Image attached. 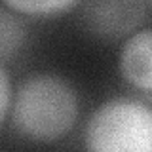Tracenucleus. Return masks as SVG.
<instances>
[{"instance_id":"nucleus-4","label":"nucleus","mask_w":152,"mask_h":152,"mask_svg":"<svg viewBox=\"0 0 152 152\" xmlns=\"http://www.w3.org/2000/svg\"><path fill=\"white\" fill-rule=\"evenodd\" d=\"M127 6V2H108V4H93L89 6L91 10V21L93 27L99 32H107V34H120V32H127L131 27H135V23H139L142 19V4H133L126 13L124 8Z\"/></svg>"},{"instance_id":"nucleus-2","label":"nucleus","mask_w":152,"mask_h":152,"mask_svg":"<svg viewBox=\"0 0 152 152\" xmlns=\"http://www.w3.org/2000/svg\"><path fill=\"white\" fill-rule=\"evenodd\" d=\"M86 152H152V108L129 97L103 103L88 120Z\"/></svg>"},{"instance_id":"nucleus-3","label":"nucleus","mask_w":152,"mask_h":152,"mask_svg":"<svg viewBox=\"0 0 152 152\" xmlns=\"http://www.w3.org/2000/svg\"><path fill=\"white\" fill-rule=\"evenodd\" d=\"M124 78L139 89L152 91V28L131 34L120 51Z\"/></svg>"},{"instance_id":"nucleus-1","label":"nucleus","mask_w":152,"mask_h":152,"mask_svg":"<svg viewBox=\"0 0 152 152\" xmlns=\"http://www.w3.org/2000/svg\"><path fill=\"white\" fill-rule=\"evenodd\" d=\"M76 118V93L59 76L32 74L17 88L12 124L19 135L36 142H51L66 135Z\"/></svg>"},{"instance_id":"nucleus-6","label":"nucleus","mask_w":152,"mask_h":152,"mask_svg":"<svg viewBox=\"0 0 152 152\" xmlns=\"http://www.w3.org/2000/svg\"><path fill=\"white\" fill-rule=\"evenodd\" d=\"M21 42V27L10 13H0V55H8L17 50Z\"/></svg>"},{"instance_id":"nucleus-7","label":"nucleus","mask_w":152,"mask_h":152,"mask_svg":"<svg viewBox=\"0 0 152 152\" xmlns=\"http://www.w3.org/2000/svg\"><path fill=\"white\" fill-rule=\"evenodd\" d=\"M12 101V84H10V76L2 65H0V124L4 122Z\"/></svg>"},{"instance_id":"nucleus-5","label":"nucleus","mask_w":152,"mask_h":152,"mask_svg":"<svg viewBox=\"0 0 152 152\" xmlns=\"http://www.w3.org/2000/svg\"><path fill=\"white\" fill-rule=\"evenodd\" d=\"M4 6L25 15H59L74 8V2L70 0H15L12 2L10 0Z\"/></svg>"}]
</instances>
